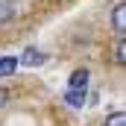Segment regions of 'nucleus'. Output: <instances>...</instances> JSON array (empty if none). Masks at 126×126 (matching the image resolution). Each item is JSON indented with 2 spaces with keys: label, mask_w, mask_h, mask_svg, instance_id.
<instances>
[{
  "label": "nucleus",
  "mask_w": 126,
  "mask_h": 126,
  "mask_svg": "<svg viewBox=\"0 0 126 126\" xmlns=\"http://www.w3.org/2000/svg\"><path fill=\"white\" fill-rule=\"evenodd\" d=\"M88 82H91V70L88 67H76L67 76V91H88Z\"/></svg>",
  "instance_id": "nucleus-1"
},
{
  "label": "nucleus",
  "mask_w": 126,
  "mask_h": 126,
  "mask_svg": "<svg viewBox=\"0 0 126 126\" xmlns=\"http://www.w3.org/2000/svg\"><path fill=\"white\" fill-rule=\"evenodd\" d=\"M47 62V53L38 50V47H27L21 56H18V64H27V67H41Z\"/></svg>",
  "instance_id": "nucleus-2"
},
{
  "label": "nucleus",
  "mask_w": 126,
  "mask_h": 126,
  "mask_svg": "<svg viewBox=\"0 0 126 126\" xmlns=\"http://www.w3.org/2000/svg\"><path fill=\"white\" fill-rule=\"evenodd\" d=\"M111 30L123 38V32H126V3H117L111 9Z\"/></svg>",
  "instance_id": "nucleus-3"
},
{
  "label": "nucleus",
  "mask_w": 126,
  "mask_h": 126,
  "mask_svg": "<svg viewBox=\"0 0 126 126\" xmlns=\"http://www.w3.org/2000/svg\"><path fill=\"white\" fill-rule=\"evenodd\" d=\"M18 18V3L15 0H0V27Z\"/></svg>",
  "instance_id": "nucleus-4"
},
{
  "label": "nucleus",
  "mask_w": 126,
  "mask_h": 126,
  "mask_svg": "<svg viewBox=\"0 0 126 126\" xmlns=\"http://www.w3.org/2000/svg\"><path fill=\"white\" fill-rule=\"evenodd\" d=\"M18 70V56H0V79Z\"/></svg>",
  "instance_id": "nucleus-5"
},
{
  "label": "nucleus",
  "mask_w": 126,
  "mask_h": 126,
  "mask_svg": "<svg viewBox=\"0 0 126 126\" xmlns=\"http://www.w3.org/2000/svg\"><path fill=\"white\" fill-rule=\"evenodd\" d=\"M64 103L70 109H82L85 106V91H64Z\"/></svg>",
  "instance_id": "nucleus-6"
},
{
  "label": "nucleus",
  "mask_w": 126,
  "mask_h": 126,
  "mask_svg": "<svg viewBox=\"0 0 126 126\" xmlns=\"http://www.w3.org/2000/svg\"><path fill=\"white\" fill-rule=\"evenodd\" d=\"M103 126H126V111H120V109L111 111V114L106 117V123H103Z\"/></svg>",
  "instance_id": "nucleus-7"
},
{
  "label": "nucleus",
  "mask_w": 126,
  "mask_h": 126,
  "mask_svg": "<svg viewBox=\"0 0 126 126\" xmlns=\"http://www.w3.org/2000/svg\"><path fill=\"white\" fill-rule=\"evenodd\" d=\"M114 62H117V64H126V41H123V38H120L117 47H114Z\"/></svg>",
  "instance_id": "nucleus-8"
},
{
  "label": "nucleus",
  "mask_w": 126,
  "mask_h": 126,
  "mask_svg": "<svg viewBox=\"0 0 126 126\" xmlns=\"http://www.w3.org/2000/svg\"><path fill=\"white\" fill-rule=\"evenodd\" d=\"M9 88H0V109H3V106H6V103H9Z\"/></svg>",
  "instance_id": "nucleus-9"
}]
</instances>
